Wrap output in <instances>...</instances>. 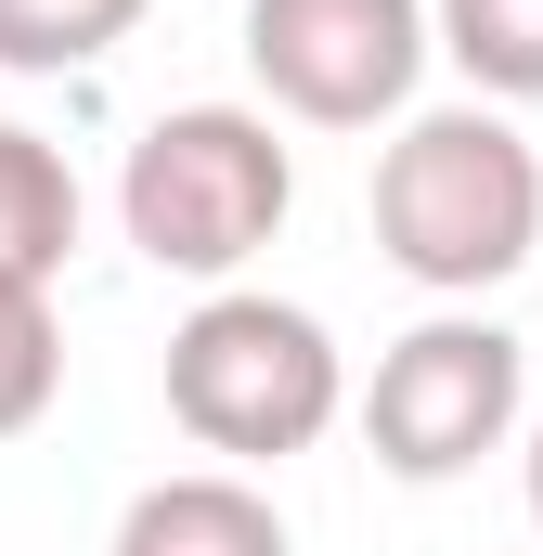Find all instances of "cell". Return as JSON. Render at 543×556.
Segmentation results:
<instances>
[{
    "mask_svg": "<svg viewBox=\"0 0 543 556\" xmlns=\"http://www.w3.org/2000/svg\"><path fill=\"white\" fill-rule=\"evenodd\" d=\"M376 247L427 298L518 285L543 247V155L518 142L505 104H427L376 155Z\"/></svg>",
    "mask_w": 543,
    "mask_h": 556,
    "instance_id": "cell-1",
    "label": "cell"
},
{
    "mask_svg": "<svg viewBox=\"0 0 543 556\" xmlns=\"http://www.w3.org/2000/svg\"><path fill=\"white\" fill-rule=\"evenodd\" d=\"M142 26V0H0V78H78Z\"/></svg>",
    "mask_w": 543,
    "mask_h": 556,
    "instance_id": "cell-9",
    "label": "cell"
},
{
    "mask_svg": "<svg viewBox=\"0 0 543 556\" xmlns=\"http://www.w3.org/2000/svg\"><path fill=\"white\" fill-rule=\"evenodd\" d=\"M531 531H543V427H531Z\"/></svg>",
    "mask_w": 543,
    "mask_h": 556,
    "instance_id": "cell-11",
    "label": "cell"
},
{
    "mask_svg": "<svg viewBox=\"0 0 543 556\" xmlns=\"http://www.w3.org/2000/svg\"><path fill=\"white\" fill-rule=\"evenodd\" d=\"M247 78L298 130H389L427 78V0H247Z\"/></svg>",
    "mask_w": 543,
    "mask_h": 556,
    "instance_id": "cell-5",
    "label": "cell"
},
{
    "mask_svg": "<svg viewBox=\"0 0 543 556\" xmlns=\"http://www.w3.org/2000/svg\"><path fill=\"white\" fill-rule=\"evenodd\" d=\"M427 52H453L479 104H543V0H427Z\"/></svg>",
    "mask_w": 543,
    "mask_h": 556,
    "instance_id": "cell-8",
    "label": "cell"
},
{
    "mask_svg": "<svg viewBox=\"0 0 543 556\" xmlns=\"http://www.w3.org/2000/svg\"><path fill=\"white\" fill-rule=\"evenodd\" d=\"M65 260H78V168H65V142L0 117V285L13 298H52Z\"/></svg>",
    "mask_w": 543,
    "mask_h": 556,
    "instance_id": "cell-7",
    "label": "cell"
},
{
    "mask_svg": "<svg viewBox=\"0 0 543 556\" xmlns=\"http://www.w3.org/2000/svg\"><path fill=\"white\" fill-rule=\"evenodd\" d=\"M518 415H531V350L505 324H479V311H427L414 337L376 350V376H363V440H376V466L414 479V492H440L479 453H505Z\"/></svg>",
    "mask_w": 543,
    "mask_h": 556,
    "instance_id": "cell-4",
    "label": "cell"
},
{
    "mask_svg": "<svg viewBox=\"0 0 543 556\" xmlns=\"http://www.w3.org/2000/svg\"><path fill=\"white\" fill-rule=\"evenodd\" d=\"M52 389H65V324H52V298L0 285V440H26L52 415Z\"/></svg>",
    "mask_w": 543,
    "mask_h": 556,
    "instance_id": "cell-10",
    "label": "cell"
},
{
    "mask_svg": "<svg viewBox=\"0 0 543 556\" xmlns=\"http://www.w3.org/2000/svg\"><path fill=\"white\" fill-rule=\"evenodd\" d=\"M104 556H298L285 544V505L233 466H181V479H142L130 518Z\"/></svg>",
    "mask_w": 543,
    "mask_h": 556,
    "instance_id": "cell-6",
    "label": "cell"
},
{
    "mask_svg": "<svg viewBox=\"0 0 543 556\" xmlns=\"http://www.w3.org/2000/svg\"><path fill=\"white\" fill-rule=\"evenodd\" d=\"M337 415H350V363H337L324 311H298L272 285H207L168 324V427L194 453H220L233 479L311 453Z\"/></svg>",
    "mask_w": 543,
    "mask_h": 556,
    "instance_id": "cell-2",
    "label": "cell"
},
{
    "mask_svg": "<svg viewBox=\"0 0 543 556\" xmlns=\"http://www.w3.org/2000/svg\"><path fill=\"white\" fill-rule=\"evenodd\" d=\"M298 207V155L260 104H168L117 168V233L181 285H233Z\"/></svg>",
    "mask_w": 543,
    "mask_h": 556,
    "instance_id": "cell-3",
    "label": "cell"
}]
</instances>
